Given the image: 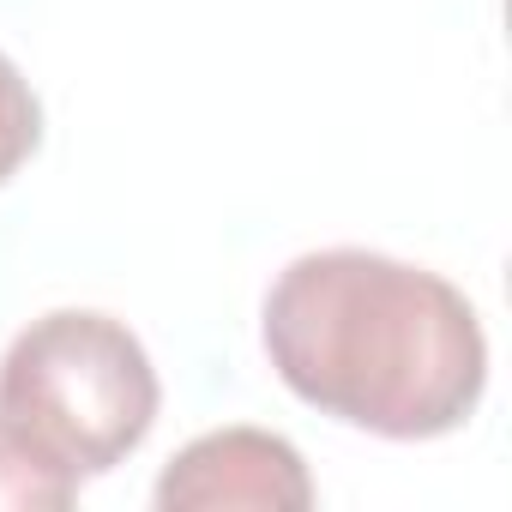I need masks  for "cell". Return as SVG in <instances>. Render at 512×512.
<instances>
[{"label": "cell", "mask_w": 512, "mask_h": 512, "mask_svg": "<svg viewBox=\"0 0 512 512\" xmlns=\"http://www.w3.org/2000/svg\"><path fill=\"white\" fill-rule=\"evenodd\" d=\"M157 404V368L115 314L55 308L0 356V422L73 476H103L139 452Z\"/></svg>", "instance_id": "7a4b0ae2"}, {"label": "cell", "mask_w": 512, "mask_h": 512, "mask_svg": "<svg viewBox=\"0 0 512 512\" xmlns=\"http://www.w3.org/2000/svg\"><path fill=\"white\" fill-rule=\"evenodd\" d=\"M37 139H43V103H37L31 79L0 55V181H13L31 163Z\"/></svg>", "instance_id": "5b68a950"}, {"label": "cell", "mask_w": 512, "mask_h": 512, "mask_svg": "<svg viewBox=\"0 0 512 512\" xmlns=\"http://www.w3.org/2000/svg\"><path fill=\"white\" fill-rule=\"evenodd\" d=\"M79 500V476L0 422V512H61Z\"/></svg>", "instance_id": "277c9868"}, {"label": "cell", "mask_w": 512, "mask_h": 512, "mask_svg": "<svg viewBox=\"0 0 512 512\" xmlns=\"http://www.w3.org/2000/svg\"><path fill=\"white\" fill-rule=\"evenodd\" d=\"M260 344L302 404L380 440H440L488 386V338L464 290L368 247L290 260L266 290Z\"/></svg>", "instance_id": "6da1fadb"}, {"label": "cell", "mask_w": 512, "mask_h": 512, "mask_svg": "<svg viewBox=\"0 0 512 512\" xmlns=\"http://www.w3.org/2000/svg\"><path fill=\"white\" fill-rule=\"evenodd\" d=\"M151 500L157 512H308L314 476L302 452L272 428H211L163 464Z\"/></svg>", "instance_id": "3957f363"}]
</instances>
